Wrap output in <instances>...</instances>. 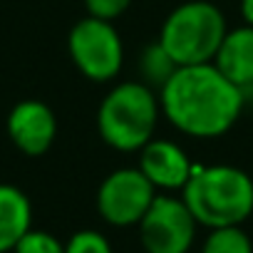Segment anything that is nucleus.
Wrapping results in <instances>:
<instances>
[{"instance_id": "obj_1", "label": "nucleus", "mask_w": 253, "mask_h": 253, "mask_svg": "<svg viewBox=\"0 0 253 253\" xmlns=\"http://www.w3.org/2000/svg\"><path fill=\"white\" fill-rule=\"evenodd\" d=\"M246 92L226 80L213 62L176 67L159 89L164 117L179 132L199 139L226 134L243 109Z\"/></svg>"}, {"instance_id": "obj_2", "label": "nucleus", "mask_w": 253, "mask_h": 253, "mask_svg": "<svg viewBox=\"0 0 253 253\" xmlns=\"http://www.w3.org/2000/svg\"><path fill=\"white\" fill-rule=\"evenodd\" d=\"M181 199L196 223L206 228L241 226L253 213V179L226 164L194 167Z\"/></svg>"}, {"instance_id": "obj_3", "label": "nucleus", "mask_w": 253, "mask_h": 253, "mask_svg": "<svg viewBox=\"0 0 253 253\" xmlns=\"http://www.w3.org/2000/svg\"><path fill=\"white\" fill-rule=\"evenodd\" d=\"M162 104L144 82H122L107 92L97 112V129L117 152H142L154 139Z\"/></svg>"}, {"instance_id": "obj_4", "label": "nucleus", "mask_w": 253, "mask_h": 253, "mask_svg": "<svg viewBox=\"0 0 253 253\" xmlns=\"http://www.w3.org/2000/svg\"><path fill=\"white\" fill-rule=\"evenodd\" d=\"M223 13L209 0H189L169 13L162 25L159 45L169 52L176 67L213 62L226 38Z\"/></svg>"}, {"instance_id": "obj_5", "label": "nucleus", "mask_w": 253, "mask_h": 253, "mask_svg": "<svg viewBox=\"0 0 253 253\" xmlns=\"http://www.w3.org/2000/svg\"><path fill=\"white\" fill-rule=\"evenodd\" d=\"M67 47L75 67L92 82H109L122 70L124 47L117 28L109 20L92 15L82 18L70 30Z\"/></svg>"}, {"instance_id": "obj_6", "label": "nucleus", "mask_w": 253, "mask_h": 253, "mask_svg": "<svg viewBox=\"0 0 253 253\" xmlns=\"http://www.w3.org/2000/svg\"><path fill=\"white\" fill-rule=\"evenodd\" d=\"M196 218L184 199L157 194L139 221V238L147 253H189L196 238Z\"/></svg>"}, {"instance_id": "obj_7", "label": "nucleus", "mask_w": 253, "mask_h": 253, "mask_svg": "<svg viewBox=\"0 0 253 253\" xmlns=\"http://www.w3.org/2000/svg\"><path fill=\"white\" fill-rule=\"evenodd\" d=\"M157 189L152 181L137 169H117L112 171L97 191L99 216L112 226H139L144 213L149 211Z\"/></svg>"}, {"instance_id": "obj_8", "label": "nucleus", "mask_w": 253, "mask_h": 253, "mask_svg": "<svg viewBox=\"0 0 253 253\" xmlns=\"http://www.w3.org/2000/svg\"><path fill=\"white\" fill-rule=\"evenodd\" d=\"M57 134L55 112L40 99H23L8 114V137L28 157L45 154Z\"/></svg>"}, {"instance_id": "obj_9", "label": "nucleus", "mask_w": 253, "mask_h": 253, "mask_svg": "<svg viewBox=\"0 0 253 253\" xmlns=\"http://www.w3.org/2000/svg\"><path fill=\"white\" fill-rule=\"evenodd\" d=\"M139 171L152 181L154 189L174 191L186 186L194 164L189 162L186 152L179 144L169 139H152L147 147H142Z\"/></svg>"}, {"instance_id": "obj_10", "label": "nucleus", "mask_w": 253, "mask_h": 253, "mask_svg": "<svg viewBox=\"0 0 253 253\" xmlns=\"http://www.w3.org/2000/svg\"><path fill=\"white\" fill-rule=\"evenodd\" d=\"M213 65L226 80L246 92L253 84V28L243 25L228 30L213 57Z\"/></svg>"}, {"instance_id": "obj_11", "label": "nucleus", "mask_w": 253, "mask_h": 253, "mask_svg": "<svg viewBox=\"0 0 253 253\" xmlns=\"http://www.w3.org/2000/svg\"><path fill=\"white\" fill-rule=\"evenodd\" d=\"M33 228L30 199L10 184H0V253H8Z\"/></svg>"}, {"instance_id": "obj_12", "label": "nucleus", "mask_w": 253, "mask_h": 253, "mask_svg": "<svg viewBox=\"0 0 253 253\" xmlns=\"http://www.w3.org/2000/svg\"><path fill=\"white\" fill-rule=\"evenodd\" d=\"M201 253H253V243L241 226L211 228Z\"/></svg>"}, {"instance_id": "obj_13", "label": "nucleus", "mask_w": 253, "mask_h": 253, "mask_svg": "<svg viewBox=\"0 0 253 253\" xmlns=\"http://www.w3.org/2000/svg\"><path fill=\"white\" fill-rule=\"evenodd\" d=\"M142 77H144V84H157L159 89L164 87V82L174 75L176 70V62L169 57V52L157 42V45H149L144 52H142Z\"/></svg>"}, {"instance_id": "obj_14", "label": "nucleus", "mask_w": 253, "mask_h": 253, "mask_svg": "<svg viewBox=\"0 0 253 253\" xmlns=\"http://www.w3.org/2000/svg\"><path fill=\"white\" fill-rule=\"evenodd\" d=\"M13 253H65V243H60L52 233L47 231H38V228H30L20 241L18 246L13 248Z\"/></svg>"}, {"instance_id": "obj_15", "label": "nucleus", "mask_w": 253, "mask_h": 253, "mask_svg": "<svg viewBox=\"0 0 253 253\" xmlns=\"http://www.w3.org/2000/svg\"><path fill=\"white\" fill-rule=\"evenodd\" d=\"M65 253H112V246L99 231L84 228L65 243Z\"/></svg>"}, {"instance_id": "obj_16", "label": "nucleus", "mask_w": 253, "mask_h": 253, "mask_svg": "<svg viewBox=\"0 0 253 253\" xmlns=\"http://www.w3.org/2000/svg\"><path fill=\"white\" fill-rule=\"evenodd\" d=\"M132 5V0H84L87 15L99 18V20H117L126 8Z\"/></svg>"}, {"instance_id": "obj_17", "label": "nucleus", "mask_w": 253, "mask_h": 253, "mask_svg": "<svg viewBox=\"0 0 253 253\" xmlns=\"http://www.w3.org/2000/svg\"><path fill=\"white\" fill-rule=\"evenodd\" d=\"M241 18L248 28H253V0H241Z\"/></svg>"}]
</instances>
